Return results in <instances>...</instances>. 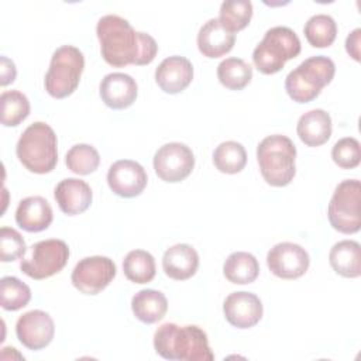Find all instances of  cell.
Returning a JSON list of instances; mask_svg holds the SVG:
<instances>
[{
  "label": "cell",
  "instance_id": "obj_1",
  "mask_svg": "<svg viewBox=\"0 0 361 361\" xmlns=\"http://www.w3.org/2000/svg\"><path fill=\"white\" fill-rule=\"evenodd\" d=\"M103 59L114 66L148 65L154 61L158 45L145 32L135 31L123 17L116 14L103 16L96 25Z\"/></svg>",
  "mask_w": 361,
  "mask_h": 361
},
{
  "label": "cell",
  "instance_id": "obj_2",
  "mask_svg": "<svg viewBox=\"0 0 361 361\" xmlns=\"http://www.w3.org/2000/svg\"><path fill=\"white\" fill-rule=\"evenodd\" d=\"M154 348L165 360H214V354L209 347L207 334L203 329L195 324H161L154 333Z\"/></svg>",
  "mask_w": 361,
  "mask_h": 361
},
{
  "label": "cell",
  "instance_id": "obj_3",
  "mask_svg": "<svg viewBox=\"0 0 361 361\" xmlns=\"http://www.w3.org/2000/svg\"><path fill=\"white\" fill-rule=\"evenodd\" d=\"M58 140L51 126L35 121L18 138L16 154L18 161L34 173H48L58 162Z\"/></svg>",
  "mask_w": 361,
  "mask_h": 361
},
{
  "label": "cell",
  "instance_id": "obj_4",
  "mask_svg": "<svg viewBox=\"0 0 361 361\" xmlns=\"http://www.w3.org/2000/svg\"><path fill=\"white\" fill-rule=\"evenodd\" d=\"M295 159L296 147L286 135H268L257 147L259 172L271 186L282 188L292 182L296 173Z\"/></svg>",
  "mask_w": 361,
  "mask_h": 361
},
{
  "label": "cell",
  "instance_id": "obj_5",
  "mask_svg": "<svg viewBox=\"0 0 361 361\" xmlns=\"http://www.w3.org/2000/svg\"><path fill=\"white\" fill-rule=\"evenodd\" d=\"M334 73L336 65L330 58L324 55L310 56L288 73L285 90L293 102L309 103L333 80Z\"/></svg>",
  "mask_w": 361,
  "mask_h": 361
},
{
  "label": "cell",
  "instance_id": "obj_6",
  "mask_svg": "<svg viewBox=\"0 0 361 361\" xmlns=\"http://www.w3.org/2000/svg\"><path fill=\"white\" fill-rule=\"evenodd\" d=\"M300 39L289 27L269 28L252 52L255 68L264 75L279 72L289 59L300 54Z\"/></svg>",
  "mask_w": 361,
  "mask_h": 361
},
{
  "label": "cell",
  "instance_id": "obj_7",
  "mask_svg": "<svg viewBox=\"0 0 361 361\" xmlns=\"http://www.w3.org/2000/svg\"><path fill=\"white\" fill-rule=\"evenodd\" d=\"M83 68L85 56L79 48L73 45L59 47L52 54L49 69L44 79L48 94L55 99L71 96L79 86Z\"/></svg>",
  "mask_w": 361,
  "mask_h": 361
},
{
  "label": "cell",
  "instance_id": "obj_8",
  "mask_svg": "<svg viewBox=\"0 0 361 361\" xmlns=\"http://www.w3.org/2000/svg\"><path fill=\"white\" fill-rule=\"evenodd\" d=\"M361 183L345 179L337 185L327 209L331 227L343 234H354L361 227Z\"/></svg>",
  "mask_w": 361,
  "mask_h": 361
},
{
  "label": "cell",
  "instance_id": "obj_9",
  "mask_svg": "<svg viewBox=\"0 0 361 361\" xmlns=\"http://www.w3.org/2000/svg\"><path fill=\"white\" fill-rule=\"evenodd\" d=\"M69 259L68 244L62 240L49 238L31 245L30 255L23 257L20 269L27 276L41 281L49 278L66 265Z\"/></svg>",
  "mask_w": 361,
  "mask_h": 361
},
{
  "label": "cell",
  "instance_id": "obj_10",
  "mask_svg": "<svg viewBox=\"0 0 361 361\" xmlns=\"http://www.w3.org/2000/svg\"><path fill=\"white\" fill-rule=\"evenodd\" d=\"M152 165L159 179L168 183H176L192 173L195 168V155L186 144L168 142L158 148Z\"/></svg>",
  "mask_w": 361,
  "mask_h": 361
},
{
  "label": "cell",
  "instance_id": "obj_11",
  "mask_svg": "<svg viewBox=\"0 0 361 361\" xmlns=\"http://www.w3.org/2000/svg\"><path fill=\"white\" fill-rule=\"evenodd\" d=\"M116 264L109 257L93 255L80 259L71 275L73 286L85 295H97L116 276Z\"/></svg>",
  "mask_w": 361,
  "mask_h": 361
},
{
  "label": "cell",
  "instance_id": "obj_12",
  "mask_svg": "<svg viewBox=\"0 0 361 361\" xmlns=\"http://www.w3.org/2000/svg\"><path fill=\"white\" fill-rule=\"evenodd\" d=\"M310 264L307 251L295 243L275 244L267 254L269 271L281 279H296L306 274Z\"/></svg>",
  "mask_w": 361,
  "mask_h": 361
},
{
  "label": "cell",
  "instance_id": "obj_13",
  "mask_svg": "<svg viewBox=\"0 0 361 361\" xmlns=\"http://www.w3.org/2000/svg\"><path fill=\"white\" fill-rule=\"evenodd\" d=\"M16 334L18 341L28 350H42L54 338V320L44 310H30L18 317L16 323Z\"/></svg>",
  "mask_w": 361,
  "mask_h": 361
},
{
  "label": "cell",
  "instance_id": "obj_14",
  "mask_svg": "<svg viewBox=\"0 0 361 361\" xmlns=\"http://www.w3.org/2000/svg\"><path fill=\"white\" fill-rule=\"evenodd\" d=\"M147 172L133 159L116 161L107 172V183L113 193L121 197H135L147 186Z\"/></svg>",
  "mask_w": 361,
  "mask_h": 361
},
{
  "label": "cell",
  "instance_id": "obj_15",
  "mask_svg": "<svg viewBox=\"0 0 361 361\" xmlns=\"http://www.w3.org/2000/svg\"><path fill=\"white\" fill-rule=\"evenodd\" d=\"M226 320L237 329L254 327L262 317V302L255 293L240 290L230 293L223 303Z\"/></svg>",
  "mask_w": 361,
  "mask_h": 361
},
{
  "label": "cell",
  "instance_id": "obj_16",
  "mask_svg": "<svg viewBox=\"0 0 361 361\" xmlns=\"http://www.w3.org/2000/svg\"><path fill=\"white\" fill-rule=\"evenodd\" d=\"M193 79L192 62L179 55L165 58L155 69V82L169 94H176L185 90Z\"/></svg>",
  "mask_w": 361,
  "mask_h": 361
},
{
  "label": "cell",
  "instance_id": "obj_17",
  "mask_svg": "<svg viewBox=\"0 0 361 361\" xmlns=\"http://www.w3.org/2000/svg\"><path fill=\"white\" fill-rule=\"evenodd\" d=\"M99 93L107 107L113 110H123L135 102L138 87L130 75L113 72L102 79Z\"/></svg>",
  "mask_w": 361,
  "mask_h": 361
},
{
  "label": "cell",
  "instance_id": "obj_18",
  "mask_svg": "<svg viewBox=\"0 0 361 361\" xmlns=\"http://www.w3.org/2000/svg\"><path fill=\"white\" fill-rule=\"evenodd\" d=\"M59 209L68 216H76L89 209L92 203V188L78 178L62 179L54 192Z\"/></svg>",
  "mask_w": 361,
  "mask_h": 361
},
{
  "label": "cell",
  "instance_id": "obj_19",
  "mask_svg": "<svg viewBox=\"0 0 361 361\" xmlns=\"http://www.w3.org/2000/svg\"><path fill=\"white\" fill-rule=\"evenodd\" d=\"M52 207L42 196H28L23 199L16 210L17 224L28 233L47 230L52 223Z\"/></svg>",
  "mask_w": 361,
  "mask_h": 361
},
{
  "label": "cell",
  "instance_id": "obj_20",
  "mask_svg": "<svg viewBox=\"0 0 361 361\" xmlns=\"http://www.w3.org/2000/svg\"><path fill=\"white\" fill-rule=\"evenodd\" d=\"M235 42V34L228 32L219 18L207 20L197 32V48L206 58H220L230 52Z\"/></svg>",
  "mask_w": 361,
  "mask_h": 361
},
{
  "label": "cell",
  "instance_id": "obj_21",
  "mask_svg": "<svg viewBox=\"0 0 361 361\" xmlns=\"http://www.w3.org/2000/svg\"><path fill=\"white\" fill-rule=\"evenodd\" d=\"M199 267V255L189 244H175L169 247L162 257L164 272L175 279L185 281L192 278Z\"/></svg>",
  "mask_w": 361,
  "mask_h": 361
},
{
  "label": "cell",
  "instance_id": "obj_22",
  "mask_svg": "<svg viewBox=\"0 0 361 361\" xmlns=\"http://www.w3.org/2000/svg\"><path fill=\"white\" fill-rule=\"evenodd\" d=\"M296 133L307 147L323 145L331 135V117L322 109L309 110L299 117Z\"/></svg>",
  "mask_w": 361,
  "mask_h": 361
},
{
  "label": "cell",
  "instance_id": "obj_23",
  "mask_svg": "<svg viewBox=\"0 0 361 361\" xmlns=\"http://www.w3.org/2000/svg\"><path fill=\"white\" fill-rule=\"evenodd\" d=\"M331 268L344 278H358L361 275V247L354 240L336 243L329 254Z\"/></svg>",
  "mask_w": 361,
  "mask_h": 361
},
{
  "label": "cell",
  "instance_id": "obj_24",
  "mask_svg": "<svg viewBox=\"0 0 361 361\" xmlns=\"http://www.w3.org/2000/svg\"><path fill=\"white\" fill-rule=\"evenodd\" d=\"M131 310L140 322L154 324L165 316L168 310V300L159 290L141 289L131 299Z\"/></svg>",
  "mask_w": 361,
  "mask_h": 361
},
{
  "label": "cell",
  "instance_id": "obj_25",
  "mask_svg": "<svg viewBox=\"0 0 361 361\" xmlns=\"http://www.w3.org/2000/svg\"><path fill=\"white\" fill-rule=\"evenodd\" d=\"M223 274L231 283H251L259 274V264L252 254L245 251H235L231 252L224 261Z\"/></svg>",
  "mask_w": 361,
  "mask_h": 361
},
{
  "label": "cell",
  "instance_id": "obj_26",
  "mask_svg": "<svg viewBox=\"0 0 361 361\" xmlns=\"http://www.w3.org/2000/svg\"><path fill=\"white\" fill-rule=\"evenodd\" d=\"M217 79L230 90H241L251 82L252 68L241 58H226L217 66Z\"/></svg>",
  "mask_w": 361,
  "mask_h": 361
},
{
  "label": "cell",
  "instance_id": "obj_27",
  "mask_svg": "<svg viewBox=\"0 0 361 361\" xmlns=\"http://www.w3.org/2000/svg\"><path fill=\"white\" fill-rule=\"evenodd\" d=\"M123 271L128 281L148 283L155 276V259L145 250H133L123 261Z\"/></svg>",
  "mask_w": 361,
  "mask_h": 361
},
{
  "label": "cell",
  "instance_id": "obj_28",
  "mask_svg": "<svg viewBox=\"0 0 361 361\" xmlns=\"http://www.w3.org/2000/svg\"><path fill=\"white\" fill-rule=\"evenodd\" d=\"M213 164L223 173H238L247 164V152L237 141H224L213 152Z\"/></svg>",
  "mask_w": 361,
  "mask_h": 361
},
{
  "label": "cell",
  "instance_id": "obj_29",
  "mask_svg": "<svg viewBox=\"0 0 361 361\" xmlns=\"http://www.w3.org/2000/svg\"><path fill=\"white\" fill-rule=\"evenodd\" d=\"M303 32L312 47L326 48L336 39L337 24L334 18L327 14H316L306 21Z\"/></svg>",
  "mask_w": 361,
  "mask_h": 361
},
{
  "label": "cell",
  "instance_id": "obj_30",
  "mask_svg": "<svg viewBox=\"0 0 361 361\" xmlns=\"http://www.w3.org/2000/svg\"><path fill=\"white\" fill-rule=\"evenodd\" d=\"M252 17V3L248 0H227L220 6V24L228 32H237L245 28Z\"/></svg>",
  "mask_w": 361,
  "mask_h": 361
},
{
  "label": "cell",
  "instance_id": "obj_31",
  "mask_svg": "<svg viewBox=\"0 0 361 361\" xmlns=\"http://www.w3.org/2000/svg\"><path fill=\"white\" fill-rule=\"evenodd\" d=\"M1 124L6 127H16L24 121L30 114V102L20 90H7L0 96Z\"/></svg>",
  "mask_w": 361,
  "mask_h": 361
},
{
  "label": "cell",
  "instance_id": "obj_32",
  "mask_svg": "<svg viewBox=\"0 0 361 361\" xmlns=\"http://www.w3.org/2000/svg\"><path fill=\"white\" fill-rule=\"evenodd\" d=\"M31 289L16 276H3L0 281V305L4 310H18L28 305Z\"/></svg>",
  "mask_w": 361,
  "mask_h": 361
},
{
  "label": "cell",
  "instance_id": "obj_33",
  "mask_svg": "<svg viewBox=\"0 0 361 361\" xmlns=\"http://www.w3.org/2000/svg\"><path fill=\"white\" fill-rule=\"evenodd\" d=\"M65 164L76 175H89L100 164V155L93 145L76 144L65 155Z\"/></svg>",
  "mask_w": 361,
  "mask_h": 361
},
{
  "label": "cell",
  "instance_id": "obj_34",
  "mask_svg": "<svg viewBox=\"0 0 361 361\" xmlns=\"http://www.w3.org/2000/svg\"><path fill=\"white\" fill-rule=\"evenodd\" d=\"M331 158L336 165L343 169H353L360 165L361 148L358 140L353 137H344L338 140L331 149Z\"/></svg>",
  "mask_w": 361,
  "mask_h": 361
},
{
  "label": "cell",
  "instance_id": "obj_35",
  "mask_svg": "<svg viewBox=\"0 0 361 361\" xmlns=\"http://www.w3.org/2000/svg\"><path fill=\"white\" fill-rule=\"evenodd\" d=\"M27 252V245L21 234L11 227H1L0 230V259L3 262L23 258Z\"/></svg>",
  "mask_w": 361,
  "mask_h": 361
},
{
  "label": "cell",
  "instance_id": "obj_36",
  "mask_svg": "<svg viewBox=\"0 0 361 361\" xmlns=\"http://www.w3.org/2000/svg\"><path fill=\"white\" fill-rule=\"evenodd\" d=\"M360 44H361V30L355 28L354 31L350 32V35L345 39V51L347 54L354 59V61H360L361 55H360Z\"/></svg>",
  "mask_w": 361,
  "mask_h": 361
},
{
  "label": "cell",
  "instance_id": "obj_37",
  "mask_svg": "<svg viewBox=\"0 0 361 361\" xmlns=\"http://www.w3.org/2000/svg\"><path fill=\"white\" fill-rule=\"evenodd\" d=\"M17 71H16V65L11 59H8L7 56H1V66H0V76H1V86H7L8 83H13L16 79Z\"/></svg>",
  "mask_w": 361,
  "mask_h": 361
}]
</instances>
